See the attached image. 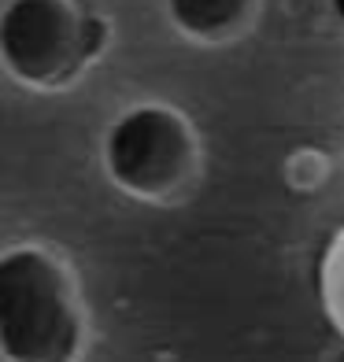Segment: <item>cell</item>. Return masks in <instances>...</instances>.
Here are the masks:
<instances>
[{
  "label": "cell",
  "mask_w": 344,
  "mask_h": 362,
  "mask_svg": "<svg viewBox=\"0 0 344 362\" xmlns=\"http://www.w3.org/2000/svg\"><path fill=\"white\" fill-rule=\"evenodd\" d=\"M86 344L67 267L23 244L0 255V355L4 362H78Z\"/></svg>",
  "instance_id": "6da1fadb"
},
{
  "label": "cell",
  "mask_w": 344,
  "mask_h": 362,
  "mask_svg": "<svg viewBox=\"0 0 344 362\" xmlns=\"http://www.w3.org/2000/svg\"><path fill=\"white\" fill-rule=\"evenodd\" d=\"M93 52L96 19L74 0H8L0 11V63L23 86H63Z\"/></svg>",
  "instance_id": "7a4b0ae2"
},
{
  "label": "cell",
  "mask_w": 344,
  "mask_h": 362,
  "mask_svg": "<svg viewBox=\"0 0 344 362\" xmlns=\"http://www.w3.org/2000/svg\"><path fill=\"white\" fill-rule=\"evenodd\" d=\"M111 181L141 200H167L182 192L196 167L193 126L167 104H141L119 115L104 141Z\"/></svg>",
  "instance_id": "3957f363"
},
{
  "label": "cell",
  "mask_w": 344,
  "mask_h": 362,
  "mask_svg": "<svg viewBox=\"0 0 344 362\" xmlns=\"http://www.w3.org/2000/svg\"><path fill=\"white\" fill-rule=\"evenodd\" d=\"M174 26L200 45L234 41L256 15V0H167Z\"/></svg>",
  "instance_id": "277c9868"
},
{
  "label": "cell",
  "mask_w": 344,
  "mask_h": 362,
  "mask_svg": "<svg viewBox=\"0 0 344 362\" xmlns=\"http://www.w3.org/2000/svg\"><path fill=\"white\" fill-rule=\"evenodd\" d=\"M319 300H322V310L330 318L333 333L344 344V226L330 237V244H326V252L319 259Z\"/></svg>",
  "instance_id": "5b68a950"
},
{
  "label": "cell",
  "mask_w": 344,
  "mask_h": 362,
  "mask_svg": "<svg viewBox=\"0 0 344 362\" xmlns=\"http://www.w3.org/2000/svg\"><path fill=\"white\" fill-rule=\"evenodd\" d=\"M330 4H333V15L344 23V0H330Z\"/></svg>",
  "instance_id": "8992f818"
},
{
  "label": "cell",
  "mask_w": 344,
  "mask_h": 362,
  "mask_svg": "<svg viewBox=\"0 0 344 362\" xmlns=\"http://www.w3.org/2000/svg\"><path fill=\"white\" fill-rule=\"evenodd\" d=\"M330 362H344V344H340V348H337V351L330 355Z\"/></svg>",
  "instance_id": "52a82bcc"
}]
</instances>
